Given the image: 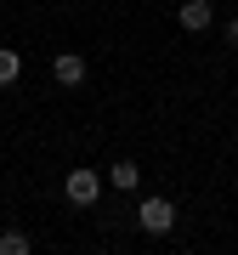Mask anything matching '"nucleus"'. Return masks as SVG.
Instances as JSON below:
<instances>
[{
    "label": "nucleus",
    "instance_id": "3",
    "mask_svg": "<svg viewBox=\"0 0 238 255\" xmlns=\"http://www.w3.org/2000/svg\"><path fill=\"white\" fill-rule=\"evenodd\" d=\"M51 74H57V85H68V91H74V85H85V57L63 51V57L51 63Z\"/></svg>",
    "mask_w": 238,
    "mask_h": 255
},
{
    "label": "nucleus",
    "instance_id": "2",
    "mask_svg": "<svg viewBox=\"0 0 238 255\" xmlns=\"http://www.w3.org/2000/svg\"><path fill=\"white\" fill-rule=\"evenodd\" d=\"M63 193H68V204L91 210V204L102 199V176H97V170H68V182H63Z\"/></svg>",
    "mask_w": 238,
    "mask_h": 255
},
{
    "label": "nucleus",
    "instance_id": "6",
    "mask_svg": "<svg viewBox=\"0 0 238 255\" xmlns=\"http://www.w3.org/2000/svg\"><path fill=\"white\" fill-rule=\"evenodd\" d=\"M0 255H28V233H0Z\"/></svg>",
    "mask_w": 238,
    "mask_h": 255
},
{
    "label": "nucleus",
    "instance_id": "8",
    "mask_svg": "<svg viewBox=\"0 0 238 255\" xmlns=\"http://www.w3.org/2000/svg\"><path fill=\"white\" fill-rule=\"evenodd\" d=\"M227 46H233V51H238V17H233V23H227Z\"/></svg>",
    "mask_w": 238,
    "mask_h": 255
},
{
    "label": "nucleus",
    "instance_id": "5",
    "mask_svg": "<svg viewBox=\"0 0 238 255\" xmlns=\"http://www.w3.org/2000/svg\"><path fill=\"white\" fill-rule=\"evenodd\" d=\"M108 182H114L119 193H130V187H136V182H142V170H136V164H130V159H119V164H114V170H108Z\"/></svg>",
    "mask_w": 238,
    "mask_h": 255
},
{
    "label": "nucleus",
    "instance_id": "4",
    "mask_svg": "<svg viewBox=\"0 0 238 255\" xmlns=\"http://www.w3.org/2000/svg\"><path fill=\"white\" fill-rule=\"evenodd\" d=\"M210 17H216L210 0H187V6H182V28H187V34H204V28H210Z\"/></svg>",
    "mask_w": 238,
    "mask_h": 255
},
{
    "label": "nucleus",
    "instance_id": "7",
    "mask_svg": "<svg viewBox=\"0 0 238 255\" xmlns=\"http://www.w3.org/2000/svg\"><path fill=\"white\" fill-rule=\"evenodd\" d=\"M17 51H6V46H0V85H17Z\"/></svg>",
    "mask_w": 238,
    "mask_h": 255
},
{
    "label": "nucleus",
    "instance_id": "1",
    "mask_svg": "<svg viewBox=\"0 0 238 255\" xmlns=\"http://www.w3.org/2000/svg\"><path fill=\"white\" fill-rule=\"evenodd\" d=\"M136 227H142V233H153V238H159V233H170V227H176V204H170V199H142Z\"/></svg>",
    "mask_w": 238,
    "mask_h": 255
}]
</instances>
